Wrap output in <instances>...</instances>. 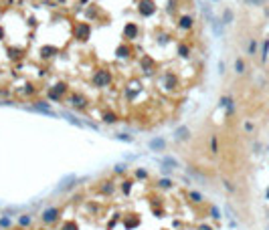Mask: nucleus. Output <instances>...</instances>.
Listing matches in <instances>:
<instances>
[{"instance_id":"f257e3e1","label":"nucleus","mask_w":269,"mask_h":230,"mask_svg":"<svg viewBox=\"0 0 269 230\" xmlns=\"http://www.w3.org/2000/svg\"><path fill=\"white\" fill-rule=\"evenodd\" d=\"M112 71H107V69H99V71H95L93 73V85L95 87H107L109 83H112Z\"/></svg>"},{"instance_id":"f03ea898","label":"nucleus","mask_w":269,"mask_h":230,"mask_svg":"<svg viewBox=\"0 0 269 230\" xmlns=\"http://www.w3.org/2000/svg\"><path fill=\"white\" fill-rule=\"evenodd\" d=\"M59 214H61L59 208H45L42 214H41V218H42V222H45V224H53V222H57V220H59Z\"/></svg>"},{"instance_id":"7ed1b4c3","label":"nucleus","mask_w":269,"mask_h":230,"mask_svg":"<svg viewBox=\"0 0 269 230\" xmlns=\"http://www.w3.org/2000/svg\"><path fill=\"white\" fill-rule=\"evenodd\" d=\"M138 10H140L142 16H152L154 12H156V4H154V0H140Z\"/></svg>"},{"instance_id":"20e7f679","label":"nucleus","mask_w":269,"mask_h":230,"mask_svg":"<svg viewBox=\"0 0 269 230\" xmlns=\"http://www.w3.org/2000/svg\"><path fill=\"white\" fill-rule=\"evenodd\" d=\"M75 36L79 38V41H89V36H91V26H89L87 22H79L75 26Z\"/></svg>"},{"instance_id":"39448f33","label":"nucleus","mask_w":269,"mask_h":230,"mask_svg":"<svg viewBox=\"0 0 269 230\" xmlns=\"http://www.w3.org/2000/svg\"><path fill=\"white\" fill-rule=\"evenodd\" d=\"M65 91H67V85H65V83H57L53 89H49V99H53V101H61V99H63V95H65Z\"/></svg>"},{"instance_id":"423d86ee","label":"nucleus","mask_w":269,"mask_h":230,"mask_svg":"<svg viewBox=\"0 0 269 230\" xmlns=\"http://www.w3.org/2000/svg\"><path fill=\"white\" fill-rule=\"evenodd\" d=\"M162 81H164V89H166V91H174V89L178 87V79H176V75L170 73V71L164 75V79H162Z\"/></svg>"},{"instance_id":"0eeeda50","label":"nucleus","mask_w":269,"mask_h":230,"mask_svg":"<svg viewBox=\"0 0 269 230\" xmlns=\"http://www.w3.org/2000/svg\"><path fill=\"white\" fill-rule=\"evenodd\" d=\"M69 105H71L73 109H83V107H87V101H85L83 95H77V93H73V95L69 97Z\"/></svg>"},{"instance_id":"6e6552de","label":"nucleus","mask_w":269,"mask_h":230,"mask_svg":"<svg viewBox=\"0 0 269 230\" xmlns=\"http://www.w3.org/2000/svg\"><path fill=\"white\" fill-rule=\"evenodd\" d=\"M123 36H126L127 41H134V38H138V26H136L134 22H127L126 28H123Z\"/></svg>"},{"instance_id":"1a4fd4ad","label":"nucleus","mask_w":269,"mask_h":230,"mask_svg":"<svg viewBox=\"0 0 269 230\" xmlns=\"http://www.w3.org/2000/svg\"><path fill=\"white\" fill-rule=\"evenodd\" d=\"M174 137L178 139V141H186V139L190 137V129L186 125H182V127H178L176 131H174Z\"/></svg>"},{"instance_id":"9d476101","label":"nucleus","mask_w":269,"mask_h":230,"mask_svg":"<svg viewBox=\"0 0 269 230\" xmlns=\"http://www.w3.org/2000/svg\"><path fill=\"white\" fill-rule=\"evenodd\" d=\"M192 24H194V18H192V16H182L180 22H178V26H180L182 31H190Z\"/></svg>"},{"instance_id":"9b49d317","label":"nucleus","mask_w":269,"mask_h":230,"mask_svg":"<svg viewBox=\"0 0 269 230\" xmlns=\"http://www.w3.org/2000/svg\"><path fill=\"white\" fill-rule=\"evenodd\" d=\"M115 55H117V59H130V55H132V49L127 45H122V46H117V50H115Z\"/></svg>"},{"instance_id":"f8f14e48","label":"nucleus","mask_w":269,"mask_h":230,"mask_svg":"<svg viewBox=\"0 0 269 230\" xmlns=\"http://www.w3.org/2000/svg\"><path fill=\"white\" fill-rule=\"evenodd\" d=\"M142 69L146 71V75H152V71H154V61L150 57H144L142 59Z\"/></svg>"},{"instance_id":"ddd939ff","label":"nucleus","mask_w":269,"mask_h":230,"mask_svg":"<svg viewBox=\"0 0 269 230\" xmlns=\"http://www.w3.org/2000/svg\"><path fill=\"white\" fill-rule=\"evenodd\" d=\"M35 109H37V111H41V113H49V115H55L53 111H51L49 103H45V101H37V103H35Z\"/></svg>"},{"instance_id":"4468645a","label":"nucleus","mask_w":269,"mask_h":230,"mask_svg":"<svg viewBox=\"0 0 269 230\" xmlns=\"http://www.w3.org/2000/svg\"><path fill=\"white\" fill-rule=\"evenodd\" d=\"M55 53H57V50H55L53 46H42V49H41V57L42 59H51Z\"/></svg>"},{"instance_id":"2eb2a0df","label":"nucleus","mask_w":269,"mask_h":230,"mask_svg":"<svg viewBox=\"0 0 269 230\" xmlns=\"http://www.w3.org/2000/svg\"><path fill=\"white\" fill-rule=\"evenodd\" d=\"M99 190L103 192V194H113V182H101Z\"/></svg>"},{"instance_id":"dca6fc26","label":"nucleus","mask_w":269,"mask_h":230,"mask_svg":"<svg viewBox=\"0 0 269 230\" xmlns=\"http://www.w3.org/2000/svg\"><path fill=\"white\" fill-rule=\"evenodd\" d=\"M150 147H152V150H164L166 143H164V139H152V141H150Z\"/></svg>"},{"instance_id":"f3484780","label":"nucleus","mask_w":269,"mask_h":230,"mask_svg":"<svg viewBox=\"0 0 269 230\" xmlns=\"http://www.w3.org/2000/svg\"><path fill=\"white\" fill-rule=\"evenodd\" d=\"M103 121L105 123H115V121H117V115H115L113 111H105L103 113Z\"/></svg>"},{"instance_id":"a211bd4d","label":"nucleus","mask_w":269,"mask_h":230,"mask_svg":"<svg viewBox=\"0 0 269 230\" xmlns=\"http://www.w3.org/2000/svg\"><path fill=\"white\" fill-rule=\"evenodd\" d=\"M178 53H180V57H190V46L188 45H182V42H180V45H178Z\"/></svg>"},{"instance_id":"6ab92c4d","label":"nucleus","mask_w":269,"mask_h":230,"mask_svg":"<svg viewBox=\"0 0 269 230\" xmlns=\"http://www.w3.org/2000/svg\"><path fill=\"white\" fill-rule=\"evenodd\" d=\"M132 186H134V182H132V180L122 182V192H123V194H130V192H132Z\"/></svg>"},{"instance_id":"aec40b11","label":"nucleus","mask_w":269,"mask_h":230,"mask_svg":"<svg viewBox=\"0 0 269 230\" xmlns=\"http://www.w3.org/2000/svg\"><path fill=\"white\" fill-rule=\"evenodd\" d=\"M231 22H233V12L227 8V10L223 12V24H231Z\"/></svg>"},{"instance_id":"412c9836","label":"nucleus","mask_w":269,"mask_h":230,"mask_svg":"<svg viewBox=\"0 0 269 230\" xmlns=\"http://www.w3.org/2000/svg\"><path fill=\"white\" fill-rule=\"evenodd\" d=\"M31 222H32V218H31L28 214H22V216L18 218V224H20V226H28Z\"/></svg>"},{"instance_id":"4be33fe9","label":"nucleus","mask_w":269,"mask_h":230,"mask_svg":"<svg viewBox=\"0 0 269 230\" xmlns=\"http://www.w3.org/2000/svg\"><path fill=\"white\" fill-rule=\"evenodd\" d=\"M243 71H245V63H243L241 59H237V61H235V73H239V75H241Z\"/></svg>"},{"instance_id":"5701e85b","label":"nucleus","mask_w":269,"mask_h":230,"mask_svg":"<svg viewBox=\"0 0 269 230\" xmlns=\"http://www.w3.org/2000/svg\"><path fill=\"white\" fill-rule=\"evenodd\" d=\"M123 224H126V228H136V226L140 224V220H138V218H132V220L126 218V222H123Z\"/></svg>"},{"instance_id":"b1692460","label":"nucleus","mask_w":269,"mask_h":230,"mask_svg":"<svg viewBox=\"0 0 269 230\" xmlns=\"http://www.w3.org/2000/svg\"><path fill=\"white\" fill-rule=\"evenodd\" d=\"M267 53H269V41L263 42V50H261V59H263V61L267 59Z\"/></svg>"},{"instance_id":"393cba45","label":"nucleus","mask_w":269,"mask_h":230,"mask_svg":"<svg viewBox=\"0 0 269 230\" xmlns=\"http://www.w3.org/2000/svg\"><path fill=\"white\" fill-rule=\"evenodd\" d=\"M190 200L192 202H202V196H200L198 192H190Z\"/></svg>"},{"instance_id":"a878e982","label":"nucleus","mask_w":269,"mask_h":230,"mask_svg":"<svg viewBox=\"0 0 269 230\" xmlns=\"http://www.w3.org/2000/svg\"><path fill=\"white\" fill-rule=\"evenodd\" d=\"M158 184H160V188H170V186H172V182H170V180H160Z\"/></svg>"},{"instance_id":"bb28decb","label":"nucleus","mask_w":269,"mask_h":230,"mask_svg":"<svg viewBox=\"0 0 269 230\" xmlns=\"http://www.w3.org/2000/svg\"><path fill=\"white\" fill-rule=\"evenodd\" d=\"M117 139H122V141H132V135H126V133H117Z\"/></svg>"},{"instance_id":"cd10ccee","label":"nucleus","mask_w":269,"mask_h":230,"mask_svg":"<svg viewBox=\"0 0 269 230\" xmlns=\"http://www.w3.org/2000/svg\"><path fill=\"white\" fill-rule=\"evenodd\" d=\"M211 147H212V153L219 151V147H217V137H211Z\"/></svg>"},{"instance_id":"c85d7f7f","label":"nucleus","mask_w":269,"mask_h":230,"mask_svg":"<svg viewBox=\"0 0 269 230\" xmlns=\"http://www.w3.org/2000/svg\"><path fill=\"white\" fill-rule=\"evenodd\" d=\"M63 230H77V226H75L73 222H67L65 226H63Z\"/></svg>"},{"instance_id":"c756f323","label":"nucleus","mask_w":269,"mask_h":230,"mask_svg":"<svg viewBox=\"0 0 269 230\" xmlns=\"http://www.w3.org/2000/svg\"><path fill=\"white\" fill-rule=\"evenodd\" d=\"M255 49H257V42L251 41V45H249V53H251V55H255Z\"/></svg>"},{"instance_id":"7c9ffc66","label":"nucleus","mask_w":269,"mask_h":230,"mask_svg":"<svg viewBox=\"0 0 269 230\" xmlns=\"http://www.w3.org/2000/svg\"><path fill=\"white\" fill-rule=\"evenodd\" d=\"M136 176H138V178H148V174H146V170H138Z\"/></svg>"},{"instance_id":"2f4dec72","label":"nucleus","mask_w":269,"mask_h":230,"mask_svg":"<svg viewBox=\"0 0 269 230\" xmlns=\"http://www.w3.org/2000/svg\"><path fill=\"white\" fill-rule=\"evenodd\" d=\"M0 226H10V218H2L0 220Z\"/></svg>"},{"instance_id":"473e14b6","label":"nucleus","mask_w":269,"mask_h":230,"mask_svg":"<svg viewBox=\"0 0 269 230\" xmlns=\"http://www.w3.org/2000/svg\"><path fill=\"white\" fill-rule=\"evenodd\" d=\"M211 214H212V218H221V214H219L217 208H211Z\"/></svg>"},{"instance_id":"72a5a7b5","label":"nucleus","mask_w":269,"mask_h":230,"mask_svg":"<svg viewBox=\"0 0 269 230\" xmlns=\"http://www.w3.org/2000/svg\"><path fill=\"white\" fill-rule=\"evenodd\" d=\"M8 53H10V59H16V57H18V50H14V49H10Z\"/></svg>"},{"instance_id":"f704fd0d","label":"nucleus","mask_w":269,"mask_h":230,"mask_svg":"<svg viewBox=\"0 0 269 230\" xmlns=\"http://www.w3.org/2000/svg\"><path fill=\"white\" fill-rule=\"evenodd\" d=\"M126 170V164H119V165H115V172H123Z\"/></svg>"},{"instance_id":"c9c22d12","label":"nucleus","mask_w":269,"mask_h":230,"mask_svg":"<svg viewBox=\"0 0 269 230\" xmlns=\"http://www.w3.org/2000/svg\"><path fill=\"white\" fill-rule=\"evenodd\" d=\"M2 36H4V28L0 26V41H2Z\"/></svg>"},{"instance_id":"e433bc0d","label":"nucleus","mask_w":269,"mask_h":230,"mask_svg":"<svg viewBox=\"0 0 269 230\" xmlns=\"http://www.w3.org/2000/svg\"><path fill=\"white\" fill-rule=\"evenodd\" d=\"M267 198H269V190H267Z\"/></svg>"}]
</instances>
